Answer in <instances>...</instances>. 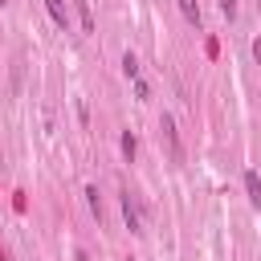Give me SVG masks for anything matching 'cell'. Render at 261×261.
Here are the masks:
<instances>
[{"label": "cell", "instance_id": "3957f363", "mask_svg": "<svg viewBox=\"0 0 261 261\" xmlns=\"http://www.w3.org/2000/svg\"><path fill=\"white\" fill-rule=\"evenodd\" d=\"M245 192H249V204H253V208H261V175H257L253 167L245 171Z\"/></svg>", "mask_w": 261, "mask_h": 261}, {"label": "cell", "instance_id": "8992f818", "mask_svg": "<svg viewBox=\"0 0 261 261\" xmlns=\"http://www.w3.org/2000/svg\"><path fill=\"white\" fill-rule=\"evenodd\" d=\"M122 73H126L130 82L139 77V57H135V53H126V57H122Z\"/></svg>", "mask_w": 261, "mask_h": 261}, {"label": "cell", "instance_id": "8fae6325", "mask_svg": "<svg viewBox=\"0 0 261 261\" xmlns=\"http://www.w3.org/2000/svg\"><path fill=\"white\" fill-rule=\"evenodd\" d=\"M220 12L232 20V16H237V0H220Z\"/></svg>", "mask_w": 261, "mask_h": 261}, {"label": "cell", "instance_id": "9c48e42d", "mask_svg": "<svg viewBox=\"0 0 261 261\" xmlns=\"http://www.w3.org/2000/svg\"><path fill=\"white\" fill-rule=\"evenodd\" d=\"M135 98H139V102H147V98H151V86H147L143 77H135Z\"/></svg>", "mask_w": 261, "mask_h": 261}, {"label": "cell", "instance_id": "7c38bea8", "mask_svg": "<svg viewBox=\"0 0 261 261\" xmlns=\"http://www.w3.org/2000/svg\"><path fill=\"white\" fill-rule=\"evenodd\" d=\"M253 57H257V61H261V37H257V41H253Z\"/></svg>", "mask_w": 261, "mask_h": 261}, {"label": "cell", "instance_id": "ba28073f", "mask_svg": "<svg viewBox=\"0 0 261 261\" xmlns=\"http://www.w3.org/2000/svg\"><path fill=\"white\" fill-rule=\"evenodd\" d=\"M86 200H90V212L102 220V200H98V188H86Z\"/></svg>", "mask_w": 261, "mask_h": 261}, {"label": "cell", "instance_id": "277c9868", "mask_svg": "<svg viewBox=\"0 0 261 261\" xmlns=\"http://www.w3.org/2000/svg\"><path fill=\"white\" fill-rule=\"evenodd\" d=\"M175 4H179V12H184V20L200 29V4H196V0H175Z\"/></svg>", "mask_w": 261, "mask_h": 261}, {"label": "cell", "instance_id": "7a4b0ae2", "mask_svg": "<svg viewBox=\"0 0 261 261\" xmlns=\"http://www.w3.org/2000/svg\"><path fill=\"white\" fill-rule=\"evenodd\" d=\"M118 204H122V220H126V228H130L135 237H143V216H139V208H135L130 192H122V196H118Z\"/></svg>", "mask_w": 261, "mask_h": 261}, {"label": "cell", "instance_id": "30bf717a", "mask_svg": "<svg viewBox=\"0 0 261 261\" xmlns=\"http://www.w3.org/2000/svg\"><path fill=\"white\" fill-rule=\"evenodd\" d=\"M122 155H126V159H135V135H130V130L122 135Z\"/></svg>", "mask_w": 261, "mask_h": 261}, {"label": "cell", "instance_id": "5b68a950", "mask_svg": "<svg viewBox=\"0 0 261 261\" xmlns=\"http://www.w3.org/2000/svg\"><path fill=\"white\" fill-rule=\"evenodd\" d=\"M45 8H49V16H53V24H57V29H65V24H69V16H65V4H61V0H45Z\"/></svg>", "mask_w": 261, "mask_h": 261}, {"label": "cell", "instance_id": "52a82bcc", "mask_svg": "<svg viewBox=\"0 0 261 261\" xmlns=\"http://www.w3.org/2000/svg\"><path fill=\"white\" fill-rule=\"evenodd\" d=\"M77 12H82V29L94 33V16H90V4H86V0H77Z\"/></svg>", "mask_w": 261, "mask_h": 261}, {"label": "cell", "instance_id": "6da1fadb", "mask_svg": "<svg viewBox=\"0 0 261 261\" xmlns=\"http://www.w3.org/2000/svg\"><path fill=\"white\" fill-rule=\"evenodd\" d=\"M159 130H163V143H167V151H171V163H184V143H179V130H175V118L163 114V118H159Z\"/></svg>", "mask_w": 261, "mask_h": 261}]
</instances>
